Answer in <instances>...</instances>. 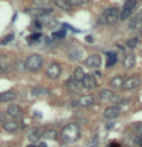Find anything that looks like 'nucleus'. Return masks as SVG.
<instances>
[{
	"label": "nucleus",
	"instance_id": "obj_17",
	"mask_svg": "<svg viewBox=\"0 0 142 147\" xmlns=\"http://www.w3.org/2000/svg\"><path fill=\"white\" fill-rule=\"evenodd\" d=\"M2 126L6 132H17L18 130V123H15L14 119H6Z\"/></svg>",
	"mask_w": 142,
	"mask_h": 147
},
{
	"label": "nucleus",
	"instance_id": "obj_7",
	"mask_svg": "<svg viewBox=\"0 0 142 147\" xmlns=\"http://www.w3.org/2000/svg\"><path fill=\"white\" fill-rule=\"evenodd\" d=\"M137 86H141V78L139 77H130L128 80L124 81L122 89L124 90H133V89H136Z\"/></svg>",
	"mask_w": 142,
	"mask_h": 147
},
{
	"label": "nucleus",
	"instance_id": "obj_26",
	"mask_svg": "<svg viewBox=\"0 0 142 147\" xmlns=\"http://www.w3.org/2000/svg\"><path fill=\"white\" fill-rule=\"evenodd\" d=\"M57 135H58V133H57V130H54V129H48V130L43 132V136L48 138V140H55Z\"/></svg>",
	"mask_w": 142,
	"mask_h": 147
},
{
	"label": "nucleus",
	"instance_id": "obj_9",
	"mask_svg": "<svg viewBox=\"0 0 142 147\" xmlns=\"http://www.w3.org/2000/svg\"><path fill=\"white\" fill-rule=\"evenodd\" d=\"M81 83H82V87H84V89H95V87L98 86L96 78H95L93 75H89V74H86Z\"/></svg>",
	"mask_w": 142,
	"mask_h": 147
},
{
	"label": "nucleus",
	"instance_id": "obj_29",
	"mask_svg": "<svg viewBox=\"0 0 142 147\" xmlns=\"http://www.w3.org/2000/svg\"><path fill=\"white\" fill-rule=\"evenodd\" d=\"M136 45H137V38H136V37H133V38H130V40L127 41L128 49H135V48H136Z\"/></svg>",
	"mask_w": 142,
	"mask_h": 147
},
{
	"label": "nucleus",
	"instance_id": "obj_6",
	"mask_svg": "<svg viewBox=\"0 0 142 147\" xmlns=\"http://www.w3.org/2000/svg\"><path fill=\"white\" fill-rule=\"evenodd\" d=\"M84 64L87 67H90V69H98L101 66V57L99 55H89L86 60H84Z\"/></svg>",
	"mask_w": 142,
	"mask_h": 147
},
{
	"label": "nucleus",
	"instance_id": "obj_14",
	"mask_svg": "<svg viewBox=\"0 0 142 147\" xmlns=\"http://www.w3.org/2000/svg\"><path fill=\"white\" fill-rule=\"evenodd\" d=\"M17 98V94L14 90H8V92H2L0 94V101L2 103H11Z\"/></svg>",
	"mask_w": 142,
	"mask_h": 147
},
{
	"label": "nucleus",
	"instance_id": "obj_24",
	"mask_svg": "<svg viewBox=\"0 0 142 147\" xmlns=\"http://www.w3.org/2000/svg\"><path fill=\"white\" fill-rule=\"evenodd\" d=\"M84 75H86L84 71H82L81 67H76L75 71H73V77H72V78H73L75 81H82V78H84Z\"/></svg>",
	"mask_w": 142,
	"mask_h": 147
},
{
	"label": "nucleus",
	"instance_id": "obj_16",
	"mask_svg": "<svg viewBox=\"0 0 142 147\" xmlns=\"http://www.w3.org/2000/svg\"><path fill=\"white\" fill-rule=\"evenodd\" d=\"M31 94L34 96H44V95H49V89L44 86H35L31 89Z\"/></svg>",
	"mask_w": 142,
	"mask_h": 147
},
{
	"label": "nucleus",
	"instance_id": "obj_18",
	"mask_svg": "<svg viewBox=\"0 0 142 147\" xmlns=\"http://www.w3.org/2000/svg\"><path fill=\"white\" fill-rule=\"evenodd\" d=\"M135 61H136L135 54H133V52L127 54V55H125V58H124V67H125V69L133 67V66H135Z\"/></svg>",
	"mask_w": 142,
	"mask_h": 147
},
{
	"label": "nucleus",
	"instance_id": "obj_10",
	"mask_svg": "<svg viewBox=\"0 0 142 147\" xmlns=\"http://www.w3.org/2000/svg\"><path fill=\"white\" fill-rule=\"evenodd\" d=\"M66 86H67V90H69V92H72V94H78V92L82 89V83H81V81H75L73 78L67 80Z\"/></svg>",
	"mask_w": 142,
	"mask_h": 147
},
{
	"label": "nucleus",
	"instance_id": "obj_38",
	"mask_svg": "<svg viewBox=\"0 0 142 147\" xmlns=\"http://www.w3.org/2000/svg\"><path fill=\"white\" fill-rule=\"evenodd\" d=\"M110 147H119V144H116V142H113V144L110 146Z\"/></svg>",
	"mask_w": 142,
	"mask_h": 147
},
{
	"label": "nucleus",
	"instance_id": "obj_40",
	"mask_svg": "<svg viewBox=\"0 0 142 147\" xmlns=\"http://www.w3.org/2000/svg\"><path fill=\"white\" fill-rule=\"evenodd\" d=\"M27 147H38V146H35V144H31V146H27Z\"/></svg>",
	"mask_w": 142,
	"mask_h": 147
},
{
	"label": "nucleus",
	"instance_id": "obj_2",
	"mask_svg": "<svg viewBox=\"0 0 142 147\" xmlns=\"http://www.w3.org/2000/svg\"><path fill=\"white\" fill-rule=\"evenodd\" d=\"M43 67V57L38 54H31L25 61V69L27 72H38Z\"/></svg>",
	"mask_w": 142,
	"mask_h": 147
},
{
	"label": "nucleus",
	"instance_id": "obj_25",
	"mask_svg": "<svg viewBox=\"0 0 142 147\" xmlns=\"http://www.w3.org/2000/svg\"><path fill=\"white\" fill-rule=\"evenodd\" d=\"M49 3H50V0H32V5H34L35 8H41V9L49 6Z\"/></svg>",
	"mask_w": 142,
	"mask_h": 147
},
{
	"label": "nucleus",
	"instance_id": "obj_41",
	"mask_svg": "<svg viewBox=\"0 0 142 147\" xmlns=\"http://www.w3.org/2000/svg\"><path fill=\"white\" fill-rule=\"evenodd\" d=\"M38 147H48V146H46V144H40Z\"/></svg>",
	"mask_w": 142,
	"mask_h": 147
},
{
	"label": "nucleus",
	"instance_id": "obj_1",
	"mask_svg": "<svg viewBox=\"0 0 142 147\" xmlns=\"http://www.w3.org/2000/svg\"><path fill=\"white\" fill-rule=\"evenodd\" d=\"M81 135V129L76 123H69L61 130V138L64 142H75Z\"/></svg>",
	"mask_w": 142,
	"mask_h": 147
},
{
	"label": "nucleus",
	"instance_id": "obj_21",
	"mask_svg": "<svg viewBox=\"0 0 142 147\" xmlns=\"http://www.w3.org/2000/svg\"><path fill=\"white\" fill-rule=\"evenodd\" d=\"M141 23H142V14H139V16L135 17V18H131L130 25H128V29H139Z\"/></svg>",
	"mask_w": 142,
	"mask_h": 147
},
{
	"label": "nucleus",
	"instance_id": "obj_4",
	"mask_svg": "<svg viewBox=\"0 0 142 147\" xmlns=\"http://www.w3.org/2000/svg\"><path fill=\"white\" fill-rule=\"evenodd\" d=\"M136 5H137V0H127L124 3V6L121 9V20H125V18H128L131 16V12L135 11Z\"/></svg>",
	"mask_w": 142,
	"mask_h": 147
},
{
	"label": "nucleus",
	"instance_id": "obj_28",
	"mask_svg": "<svg viewBox=\"0 0 142 147\" xmlns=\"http://www.w3.org/2000/svg\"><path fill=\"white\" fill-rule=\"evenodd\" d=\"M72 6H82V5L89 3V0H69Z\"/></svg>",
	"mask_w": 142,
	"mask_h": 147
},
{
	"label": "nucleus",
	"instance_id": "obj_19",
	"mask_svg": "<svg viewBox=\"0 0 142 147\" xmlns=\"http://www.w3.org/2000/svg\"><path fill=\"white\" fill-rule=\"evenodd\" d=\"M54 3H55V6L63 9V11H69V9L72 8V5L69 0H54Z\"/></svg>",
	"mask_w": 142,
	"mask_h": 147
},
{
	"label": "nucleus",
	"instance_id": "obj_30",
	"mask_svg": "<svg viewBox=\"0 0 142 147\" xmlns=\"http://www.w3.org/2000/svg\"><path fill=\"white\" fill-rule=\"evenodd\" d=\"M135 129H136V132L142 136V123H136L135 124Z\"/></svg>",
	"mask_w": 142,
	"mask_h": 147
},
{
	"label": "nucleus",
	"instance_id": "obj_23",
	"mask_svg": "<svg viewBox=\"0 0 142 147\" xmlns=\"http://www.w3.org/2000/svg\"><path fill=\"white\" fill-rule=\"evenodd\" d=\"M98 96H99L101 100H113L115 95H113V90L112 89H101Z\"/></svg>",
	"mask_w": 142,
	"mask_h": 147
},
{
	"label": "nucleus",
	"instance_id": "obj_34",
	"mask_svg": "<svg viewBox=\"0 0 142 147\" xmlns=\"http://www.w3.org/2000/svg\"><path fill=\"white\" fill-rule=\"evenodd\" d=\"M40 37H41L40 34H34V35H31V40H32V41H35V40H38Z\"/></svg>",
	"mask_w": 142,
	"mask_h": 147
},
{
	"label": "nucleus",
	"instance_id": "obj_11",
	"mask_svg": "<svg viewBox=\"0 0 142 147\" xmlns=\"http://www.w3.org/2000/svg\"><path fill=\"white\" fill-rule=\"evenodd\" d=\"M6 115H9L11 118H20L21 117V107L17 104H9L6 107Z\"/></svg>",
	"mask_w": 142,
	"mask_h": 147
},
{
	"label": "nucleus",
	"instance_id": "obj_36",
	"mask_svg": "<svg viewBox=\"0 0 142 147\" xmlns=\"http://www.w3.org/2000/svg\"><path fill=\"white\" fill-rule=\"evenodd\" d=\"M137 144H139V146L142 147V136H139V138H137Z\"/></svg>",
	"mask_w": 142,
	"mask_h": 147
},
{
	"label": "nucleus",
	"instance_id": "obj_20",
	"mask_svg": "<svg viewBox=\"0 0 142 147\" xmlns=\"http://www.w3.org/2000/svg\"><path fill=\"white\" fill-rule=\"evenodd\" d=\"M124 78L121 75H118V77H113L112 78V81H110V86H112V89H118V87H122L124 86Z\"/></svg>",
	"mask_w": 142,
	"mask_h": 147
},
{
	"label": "nucleus",
	"instance_id": "obj_35",
	"mask_svg": "<svg viewBox=\"0 0 142 147\" xmlns=\"http://www.w3.org/2000/svg\"><path fill=\"white\" fill-rule=\"evenodd\" d=\"M5 121H6V119H5V115H3L2 112H0V124H3Z\"/></svg>",
	"mask_w": 142,
	"mask_h": 147
},
{
	"label": "nucleus",
	"instance_id": "obj_13",
	"mask_svg": "<svg viewBox=\"0 0 142 147\" xmlns=\"http://www.w3.org/2000/svg\"><path fill=\"white\" fill-rule=\"evenodd\" d=\"M43 136V130H41L40 127H32L31 130H29V133H27V138H29V141H38L40 138Z\"/></svg>",
	"mask_w": 142,
	"mask_h": 147
},
{
	"label": "nucleus",
	"instance_id": "obj_5",
	"mask_svg": "<svg viewBox=\"0 0 142 147\" xmlns=\"http://www.w3.org/2000/svg\"><path fill=\"white\" fill-rule=\"evenodd\" d=\"M61 66H60L58 63H50L48 69H46V75H48V78H50V80H57V78H60V75H61Z\"/></svg>",
	"mask_w": 142,
	"mask_h": 147
},
{
	"label": "nucleus",
	"instance_id": "obj_15",
	"mask_svg": "<svg viewBox=\"0 0 142 147\" xmlns=\"http://www.w3.org/2000/svg\"><path fill=\"white\" fill-rule=\"evenodd\" d=\"M50 12H52V9H41V8H35V9H27V14H31V16L32 17H43L44 16V14H46V16H49V14Z\"/></svg>",
	"mask_w": 142,
	"mask_h": 147
},
{
	"label": "nucleus",
	"instance_id": "obj_8",
	"mask_svg": "<svg viewBox=\"0 0 142 147\" xmlns=\"http://www.w3.org/2000/svg\"><path fill=\"white\" fill-rule=\"evenodd\" d=\"M119 113H121V109H119V106H110L104 110V118L105 119H115L119 117Z\"/></svg>",
	"mask_w": 142,
	"mask_h": 147
},
{
	"label": "nucleus",
	"instance_id": "obj_33",
	"mask_svg": "<svg viewBox=\"0 0 142 147\" xmlns=\"http://www.w3.org/2000/svg\"><path fill=\"white\" fill-rule=\"evenodd\" d=\"M98 146V138H95L93 141H90V144H89V147H96Z\"/></svg>",
	"mask_w": 142,
	"mask_h": 147
},
{
	"label": "nucleus",
	"instance_id": "obj_12",
	"mask_svg": "<svg viewBox=\"0 0 142 147\" xmlns=\"http://www.w3.org/2000/svg\"><path fill=\"white\" fill-rule=\"evenodd\" d=\"M76 106H80V107H89V106L93 104V96L90 95H84V96H80L76 101H75Z\"/></svg>",
	"mask_w": 142,
	"mask_h": 147
},
{
	"label": "nucleus",
	"instance_id": "obj_32",
	"mask_svg": "<svg viewBox=\"0 0 142 147\" xmlns=\"http://www.w3.org/2000/svg\"><path fill=\"white\" fill-rule=\"evenodd\" d=\"M63 37H64V31H60L54 34V38H63Z\"/></svg>",
	"mask_w": 142,
	"mask_h": 147
},
{
	"label": "nucleus",
	"instance_id": "obj_39",
	"mask_svg": "<svg viewBox=\"0 0 142 147\" xmlns=\"http://www.w3.org/2000/svg\"><path fill=\"white\" fill-rule=\"evenodd\" d=\"M3 72H5V69H3V67H0V74H3Z\"/></svg>",
	"mask_w": 142,
	"mask_h": 147
},
{
	"label": "nucleus",
	"instance_id": "obj_3",
	"mask_svg": "<svg viewBox=\"0 0 142 147\" xmlns=\"http://www.w3.org/2000/svg\"><path fill=\"white\" fill-rule=\"evenodd\" d=\"M102 16H104L105 23H110V25H113V23H116L118 20H121V11H119L118 8H115V6L107 8Z\"/></svg>",
	"mask_w": 142,
	"mask_h": 147
},
{
	"label": "nucleus",
	"instance_id": "obj_27",
	"mask_svg": "<svg viewBox=\"0 0 142 147\" xmlns=\"http://www.w3.org/2000/svg\"><path fill=\"white\" fill-rule=\"evenodd\" d=\"M107 57H109V60H107V66H113V64L118 61V55L115 54V52H107Z\"/></svg>",
	"mask_w": 142,
	"mask_h": 147
},
{
	"label": "nucleus",
	"instance_id": "obj_31",
	"mask_svg": "<svg viewBox=\"0 0 142 147\" xmlns=\"http://www.w3.org/2000/svg\"><path fill=\"white\" fill-rule=\"evenodd\" d=\"M11 40H12V34H9V35H6V37L2 40V45H6V43H9Z\"/></svg>",
	"mask_w": 142,
	"mask_h": 147
},
{
	"label": "nucleus",
	"instance_id": "obj_37",
	"mask_svg": "<svg viewBox=\"0 0 142 147\" xmlns=\"http://www.w3.org/2000/svg\"><path fill=\"white\" fill-rule=\"evenodd\" d=\"M35 28H37V29H40V28H41V25H40V23L38 22H35V25H34Z\"/></svg>",
	"mask_w": 142,
	"mask_h": 147
},
{
	"label": "nucleus",
	"instance_id": "obj_22",
	"mask_svg": "<svg viewBox=\"0 0 142 147\" xmlns=\"http://www.w3.org/2000/svg\"><path fill=\"white\" fill-rule=\"evenodd\" d=\"M69 58H72V60H81L82 58V51L78 49V48L69 49Z\"/></svg>",
	"mask_w": 142,
	"mask_h": 147
}]
</instances>
